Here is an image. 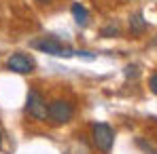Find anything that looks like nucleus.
Returning <instances> with one entry per match:
<instances>
[{
  "mask_svg": "<svg viewBox=\"0 0 157 154\" xmlns=\"http://www.w3.org/2000/svg\"><path fill=\"white\" fill-rule=\"evenodd\" d=\"M26 110L30 112L32 118H36V120H47V102H45V97H43L38 91H30V93H28Z\"/></svg>",
  "mask_w": 157,
  "mask_h": 154,
  "instance_id": "nucleus-5",
  "label": "nucleus"
},
{
  "mask_svg": "<svg viewBox=\"0 0 157 154\" xmlns=\"http://www.w3.org/2000/svg\"><path fill=\"white\" fill-rule=\"evenodd\" d=\"M38 2H49V0H38Z\"/></svg>",
  "mask_w": 157,
  "mask_h": 154,
  "instance_id": "nucleus-11",
  "label": "nucleus"
},
{
  "mask_svg": "<svg viewBox=\"0 0 157 154\" xmlns=\"http://www.w3.org/2000/svg\"><path fill=\"white\" fill-rule=\"evenodd\" d=\"M72 17H75V21H77L78 26H85L87 19H89V13H87V9L81 2H75L72 4Z\"/></svg>",
  "mask_w": 157,
  "mask_h": 154,
  "instance_id": "nucleus-7",
  "label": "nucleus"
},
{
  "mask_svg": "<svg viewBox=\"0 0 157 154\" xmlns=\"http://www.w3.org/2000/svg\"><path fill=\"white\" fill-rule=\"evenodd\" d=\"M102 36H106V38H113V36H119V27L117 26H108L102 30Z\"/></svg>",
  "mask_w": 157,
  "mask_h": 154,
  "instance_id": "nucleus-8",
  "label": "nucleus"
},
{
  "mask_svg": "<svg viewBox=\"0 0 157 154\" xmlns=\"http://www.w3.org/2000/svg\"><path fill=\"white\" fill-rule=\"evenodd\" d=\"M30 47L47 53V55H55V57H72V55H75V49H70L68 45H64V42H62L59 38H55V36L36 38V40L30 42Z\"/></svg>",
  "mask_w": 157,
  "mask_h": 154,
  "instance_id": "nucleus-1",
  "label": "nucleus"
},
{
  "mask_svg": "<svg viewBox=\"0 0 157 154\" xmlns=\"http://www.w3.org/2000/svg\"><path fill=\"white\" fill-rule=\"evenodd\" d=\"M75 116V106L66 99H53L47 106V118L55 125H64Z\"/></svg>",
  "mask_w": 157,
  "mask_h": 154,
  "instance_id": "nucleus-2",
  "label": "nucleus"
},
{
  "mask_svg": "<svg viewBox=\"0 0 157 154\" xmlns=\"http://www.w3.org/2000/svg\"><path fill=\"white\" fill-rule=\"evenodd\" d=\"M91 137H94V146L100 150L102 154H108L113 148V141H115V131L110 125L106 123H98L91 129Z\"/></svg>",
  "mask_w": 157,
  "mask_h": 154,
  "instance_id": "nucleus-3",
  "label": "nucleus"
},
{
  "mask_svg": "<svg viewBox=\"0 0 157 154\" xmlns=\"http://www.w3.org/2000/svg\"><path fill=\"white\" fill-rule=\"evenodd\" d=\"M149 84H151V91H153V93H157V74H151Z\"/></svg>",
  "mask_w": 157,
  "mask_h": 154,
  "instance_id": "nucleus-9",
  "label": "nucleus"
},
{
  "mask_svg": "<svg viewBox=\"0 0 157 154\" xmlns=\"http://www.w3.org/2000/svg\"><path fill=\"white\" fill-rule=\"evenodd\" d=\"M147 27H149V23H147V19L142 17V13H134V15L130 17V30H132V34L140 36V34H144V32H147Z\"/></svg>",
  "mask_w": 157,
  "mask_h": 154,
  "instance_id": "nucleus-6",
  "label": "nucleus"
},
{
  "mask_svg": "<svg viewBox=\"0 0 157 154\" xmlns=\"http://www.w3.org/2000/svg\"><path fill=\"white\" fill-rule=\"evenodd\" d=\"M0 144H2V131H0Z\"/></svg>",
  "mask_w": 157,
  "mask_h": 154,
  "instance_id": "nucleus-10",
  "label": "nucleus"
},
{
  "mask_svg": "<svg viewBox=\"0 0 157 154\" xmlns=\"http://www.w3.org/2000/svg\"><path fill=\"white\" fill-rule=\"evenodd\" d=\"M6 68L11 72H15V74H30V72H34L36 63L26 53H13L9 57V61H6Z\"/></svg>",
  "mask_w": 157,
  "mask_h": 154,
  "instance_id": "nucleus-4",
  "label": "nucleus"
}]
</instances>
